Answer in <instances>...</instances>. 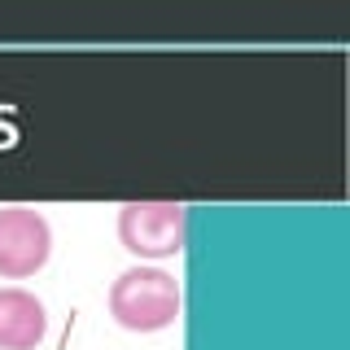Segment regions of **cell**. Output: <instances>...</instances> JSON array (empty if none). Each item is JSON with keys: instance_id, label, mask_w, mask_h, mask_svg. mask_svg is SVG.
<instances>
[{"instance_id": "obj_4", "label": "cell", "mask_w": 350, "mask_h": 350, "mask_svg": "<svg viewBox=\"0 0 350 350\" xmlns=\"http://www.w3.org/2000/svg\"><path fill=\"white\" fill-rule=\"evenodd\" d=\"M49 337V311L31 289H0V350H36Z\"/></svg>"}, {"instance_id": "obj_1", "label": "cell", "mask_w": 350, "mask_h": 350, "mask_svg": "<svg viewBox=\"0 0 350 350\" xmlns=\"http://www.w3.org/2000/svg\"><path fill=\"white\" fill-rule=\"evenodd\" d=\"M109 315L127 333H158L180 315V284L162 267H127L109 284Z\"/></svg>"}, {"instance_id": "obj_3", "label": "cell", "mask_w": 350, "mask_h": 350, "mask_svg": "<svg viewBox=\"0 0 350 350\" xmlns=\"http://www.w3.org/2000/svg\"><path fill=\"white\" fill-rule=\"evenodd\" d=\"M53 254V228L31 206H5L0 211V276L27 280Z\"/></svg>"}, {"instance_id": "obj_2", "label": "cell", "mask_w": 350, "mask_h": 350, "mask_svg": "<svg viewBox=\"0 0 350 350\" xmlns=\"http://www.w3.org/2000/svg\"><path fill=\"white\" fill-rule=\"evenodd\" d=\"M189 237L184 202H123L118 206V241L136 258H175Z\"/></svg>"}]
</instances>
